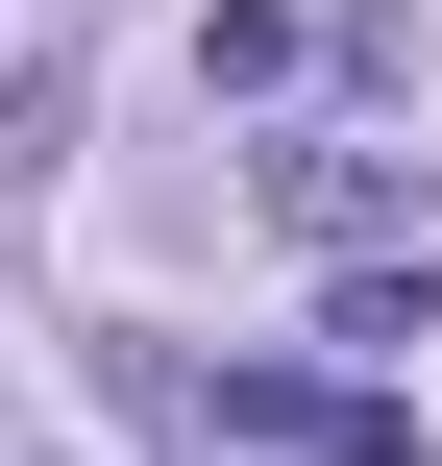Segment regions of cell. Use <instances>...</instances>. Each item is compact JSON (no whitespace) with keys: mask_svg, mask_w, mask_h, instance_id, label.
<instances>
[{"mask_svg":"<svg viewBox=\"0 0 442 466\" xmlns=\"http://www.w3.org/2000/svg\"><path fill=\"white\" fill-rule=\"evenodd\" d=\"M197 466H221V442H197Z\"/></svg>","mask_w":442,"mask_h":466,"instance_id":"obj_4","label":"cell"},{"mask_svg":"<svg viewBox=\"0 0 442 466\" xmlns=\"http://www.w3.org/2000/svg\"><path fill=\"white\" fill-rule=\"evenodd\" d=\"M295 49H320L295 0H221V25H197V98H295Z\"/></svg>","mask_w":442,"mask_h":466,"instance_id":"obj_3","label":"cell"},{"mask_svg":"<svg viewBox=\"0 0 442 466\" xmlns=\"http://www.w3.org/2000/svg\"><path fill=\"white\" fill-rule=\"evenodd\" d=\"M320 344H344V369H418V344H442V295L394 270V246H344V295H320Z\"/></svg>","mask_w":442,"mask_h":466,"instance_id":"obj_2","label":"cell"},{"mask_svg":"<svg viewBox=\"0 0 442 466\" xmlns=\"http://www.w3.org/2000/svg\"><path fill=\"white\" fill-rule=\"evenodd\" d=\"M271 221H295V246H394V221H418V147L320 123V147H271Z\"/></svg>","mask_w":442,"mask_h":466,"instance_id":"obj_1","label":"cell"}]
</instances>
